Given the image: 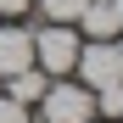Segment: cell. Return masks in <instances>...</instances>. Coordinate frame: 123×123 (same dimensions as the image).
<instances>
[{"mask_svg": "<svg viewBox=\"0 0 123 123\" xmlns=\"http://www.w3.org/2000/svg\"><path fill=\"white\" fill-rule=\"evenodd\" d=\"M117 62H123V45H117Z\"/></svg>", "mask_w": 123, "mask_h": 123, "instance_id": "12", "label": "cell"}, {"mask_svg": "<svg viewBox=\"0 0 123 123\" xmlns=\"http://www.w3.org/2000/svg\"><path fill=\"white\" fill-rule=\"evenodd\" d=\"M23 67H34V34L0 28V78H11V73H23Z\"/></svg>", "mask_w": 123, "mask_h": 123, "instance_id": "4", "label": "cell"}, {"mask_svg": "<svg viewBox=\"0 0 123 123\" xmlns=\"http://www.w3.org/2000/svg\"><path fill=\"white\" fill-rule=\"evenodd\" d=\"M34 56H39L45 73H67L73 62H78V39L62 28V23H50L45 34H34Z\"/></svg>", "mask_w": 123, "mask_h": 123, "instance_id": "3", "label": "cell"}, {"mask_svg": "<svg viewBox=\"0 0 123 123\" xmlns=\"http://www.w3.org/2000/svg\"><path fill=\"white\" fill-rule=\"evenodd\" d=\"M78 23L90 28V39H106V34H117V11H112V0H90L78 11Z\"/></svg>", "mask_w": 123, "mask_h": 123, "instance_id": "5", "label": "cell"}, {"mask_svg": "<svg viewBox=\"0 0 123 123\" xmlns=\"http://www.w3.org/2000/svg\"><path fill=\"white\" fill-rule=\"evenodd\" d=\"M0 123H28V106H23V101H0Z\"/></svg>", "mask_w": 123, "mask_h": 123, "instance_id": "9", "label": "cell"}, {"mask_svg": "<svg viewBox=\"0 0 123 123\" xmlns=\"http://www.w3.org/2000/svg\"><path fill=\"white\" fill-rule=\"evenodd\" d=\"M39 6H45V17H50V23H73V17L90 6V0H39Z\"/></svg>", "mask_w": 123, "mask_h": 123, "instance_id": "7", "label": "cell"}, {"mask_svg": "<svg viewBox=\"0 0 123 123\" xmlns=\"http://www.w3.org/2000/svg\"><path fill=\"white\" fill-rule=\"evenodd\" d=\"M6 84H11V101H23V106H28V101H39V95H45V84H50V78H45V73H34V67H23V73H11Z\"/></svg>", "mask_w": 123, "mask_h": 123, "instance_id": "6", "label": "cell"}, {"mask_svg": "<svg viewBox=\"0 0 123 123\" xmlns=\"http://www.w3.org/2000/svg\"><path fill=\"white\" fill-rule=\"evenodd\" d=\"M39 112H45V123H90L95 101H90V90H78V84H45Z\"/></svg>", "mask_w": 123, "mask_h": 123, "instance_id": "1", "label": "cell"}, {"mask_svg": "<svg viewBox=\"0 0 123 123\" xmlns=\"http://www.w3.org/2000/svg\"><path fill=\"white\" fill-rule=\"evenodd\" d=\"M101 112H106V117H123V84H106V90H101Z\"/></svg>", "mask_w": 123, "mask_h": 123, "instance_id": "8", "label": "cell"}, {"mask_svg": "<svg viewBox=\"0 0 123 123\" xmlns=\"http://www.w3.org/2000/svg\"><path fill=\"white\" fill-rule=\"evenodd\" d=\"M112 11H117V28H123V0H112Z\"/></svg>", "mask_w": 123, "mask_h": 123, "instance_id": "11", "label": "cell"}, {"mask_svg": "<svg viewBox=\"0 0 123 123\" xmlns=\"http://www.w3.org/2000/svg\"><path fill=\"white\" fill-rule=\"evenodd\" d=\"M34 0H0V17H17V11H28Z\"/></svg>", "mask_w": 123, "mask_h": 123, "instance_id": "10", "label": "cell"}, {"mask_svg": "<svg viewBox=\"0 0 123 123\" xmlns=\"http://www.w3.org/2000/svg\"><path fill=\"white\" fill-rule=\"evenodd\" d=\"M73 67L84 73V84H95V90H106V84H123V62H117V45H106V39L84 45Z\"/></svg>", "mask_w": 123, "mask_h": 123, "instance_id": "2", "label": "cell"}]
</instances>
